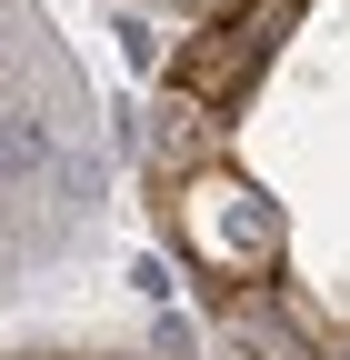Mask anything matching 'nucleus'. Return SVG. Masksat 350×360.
I'll return each mask as SVG.
<instances>
[{
	"mask_svg": "<svg viewBox=\"0 0 350 360\" xmlns=\"http://www.w3.org/2000/svg\"><path fill=\"white\" fill-rule=\"evenodd\" d=\"M221 330H231V350H250V360H320L311 340L290 330V310H280L271 281H260V290H221Z\"/></svg>",
	"mask_w": 350,
	"mask_h": 360,
	"instance_id": "nucleus-4",
	"label": "nucleus"
},
{
	"mask_svg": "<svg viewBox=\"0 0 350 360\" xmlns=\"http://www.w3.org/2000/svg\"><path fill=\"white\" fill-rule=\"evenodd\" d=\"M210 160H221V110L190 101V90H170V101L150 110V170H160V180H190V170H210Z\"/></svg>",
	"mask_w": 350,
	"mask_h": 360,
	"instance_id": "nucleus-3",
	"label": "nucleus"
},
{
	"mask_svg": "<svg viewBox=\"0 0 350 360\" xmlns=\"http://www.w3.org/2000/svg\"><path fill=\"white\" fill-rule=\"evenodd\" d=\"M170 231H181V260L210 270L221 290H260L280 270V200L260 180H240L231 160H210L170 191Z\"/></svg>",
	"mask_w": 350,
	"mask_h": 360,
	"instance_id": "nucleus-1",
	"label": "nucleus"
},
{
	"mask_svg": "<svg viewBox=\"0 0 350 360\" xmlns=\"http://www.w3.org/2000/svg\"><path fill=\"white\" fill-rule=\"evenodd\" d=\"M290 30H300V0H231L200 40H181V80H170V90H190V101L231 110L240 90L271 70V51H280Z\"/></svg>",
	"mask_w": 350,
	"mask_h": 360,
	"instance_id": "nucleus-2",
	"label": "nucleus"
}]
</instances>
